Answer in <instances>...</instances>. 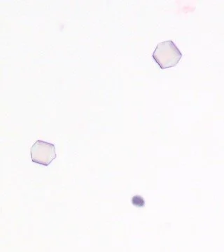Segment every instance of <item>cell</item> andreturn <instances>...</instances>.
<instances>
[{
  "label": "cell",
  "instance_id": "7a4b0ae2",
  "mask_svg": "<svg viewBox=\"0 0 224 252\" xmlns=\"http://www.w3.org/2000/svg\"><path fill=\"white\" fill-rule=\"evenodd\" d=\"M32 161L43 166H49L56 158V147L54 144L37 140L31 148Z\"/></svg>",
  "mask_w": 224,
  "mask_h": 252
},
{
  "label": "cell",
  "instance_id": "6da1fadb",
  "mask_svg": "<svg viewBox=\"0 0 224 252\" xmlns=\"http://www.w3.org/2000/svg\"><path fill=\"white\" fill-rule=\"evenodd\" d=\"M153 59L162 69L175 67L182 57V53L173 41L158 44L152 54Z\"/></svg>",
  "mask_w": 224,
  "mask_h": 252
}]
</instances>
